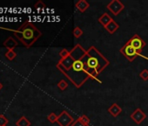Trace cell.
<instances>
[{"label":"cell","mask_w":148,"mask_h":126,"mask_svg":"<svg viewBox=\"0 0 148 126\" xmlns=\"http://www.w3.org/2000/svg\"><path fill=\"white\" fill-rule=\"evenodd\" d=\"M83 33H84V32H83V30H82L79 26L75 27V28L73 29V31H72V34H73V36L75 37V38H77V39L80 38V37L83 35Z\"/></svg>","instance_id":"15"},{"label":"cell","mask_w":148,"mask_h":126,"mask_svg":"<svg viewBox=\"0 0 148 126\" xmlns=\"http://www.w3.org/2000/svg\"><path fill=\"white\" fill-rule=\"evenodd\" d=\"M34 7L37 9V10H44L46 6H45V5L42 2V1H38V2H37L36 4H35V6H34Z\"/></svg>","instance_id":"23"},{"label":"cell","mask_w":148,"mask_h":126,"mask_svg":"<svg viewBox=\"0 0 148 126\" xmlns=\"http://www.w3.org/2000/svg\"><path fill=\"white\" fill-rule=\"evenodd\" d=\"M3 45H4V46L6 47L8 50H13V49L18 45V42L16 39H14L12 37H8V38L5 40V42L3 43Z\"/></svg>","instance_id":"10"},{"label":"cell","mask_w":148,"mask_h":126,"mask_svg":"<svg viewBox=\"0 0 148 126\" xmlns=\"http://www.w3.org/2000/svg\"><path fill=\"white\" fill-rule=\"evenodd\" d=\"M5 126H6V125H5Z\"/></svg>","instance_id":"26"},{"label":"cell","mask_w":148,"mask_h":126,"mask_svg":"<svg viewBox=\"0 0 148 126\" xmlns=\"http://www.w3.org/2000/svg\"><path fill=\"white\" fill-rule=\"evenodd\" d=\"M131 119L134 121L137 124H140L145 118H146V114L139 108H137L130 116Z\"/></svg>","instance_id":"8"},{"label":"cell","mask_w":148,"mask_h":126,"mask_svg":"<svg viewBox=\"0 0 148 126\" xmlns=\"http://www.w3.org/2000/svg\"><path fill=\"white\" fill-rule=\"evenodd\" d=\"M70 53H71V51H69V50H67V49H65V48L62 49V50L59 52L60 60H64V59H66V58L70 55Z\"/></svg>","instance_id":"18"},{"label":"cell","mask_w":148,"mask_h":126,"mask_svg":"<svg viewBox=\"0 0 148 126\" xmlns=\"http://www.w3.org/2000/svg\"><path fill=\"white\" fill-rule=\"evenodd\" d=\"M106 30L110 33V34H113L119 28V24L115 21V20H112L106 27Z\"/></svg>","instance_id":"13"},{"label":"cell","mask_w":148,"mask_h":126,"mask_svg":"<svg viewBox=\"0 0 148 126\" xmlns=\"http://www.w3.org/2000/svg\"><path fill=\"white\" fill-rule=\"evenodd\" d=\"M112 20V18L108 14V13H103L99 18V19H98V21H99V24H101L104 27H106L111 21Z\"/></svg>","instance_id":"12"},{"label":"cell","mask_w":148,"mask_h":126,"mask_svg":"<svg viewBox=\"0 0 148 126\" xmlns=\"http://www.w3.org/2000/svg\"><path fill=\"white\" fill-rule=\"evenodd\" d=\"M75 6L80 12H85L90 7V5L86 0H79L76 3Z\"/></svg>","instance_id":"11"},{"label":"cell","mask_w":148,"mask_h":126,"mask_svg":"<svg viewBox=\"0 0 148 126\" xmlns=\"http://www.w3.org/2000/svg\"><path fill=\"white\" fill-rule=\"evenodd\" d=\"M5 57L9 60H13L16 56H17V53L14 52V50H8L6 53H5Z\"/></svg>","instance_id":"17"},{"label":"cell","mask_w":148,"mask_h":126,"mask_svg":"<svg viewBox=\"0 0 148 126\" xmlns=\"http://www.w3.org/2000/svg\"><path fill=\"white\" fill-rule=\"evenodd\" d=\"M139 77L143 80V81H145V82H146V81H148V70L147 69H143L140 73H139Z\"/></svg>","instance_id":"21"},{"label":"cell","mask_w":148,"mask_h":126,"mask_svg":"<svg viewBox=\"0 0 148 126\" xmlns=\"http://www.w3.org/2000/svg\"><path fill=\"white\" fill-rule=\"evenodd\" d=\"M16 125L17 126H31V122L25 116H21L16 122Z\"/></svg>","instance_id":"14"},{"label":"cell","mask_w":148,"mask_h":126,"mask_svg":"<svg viewBox=\"0 0 148 126\" xmlns=\"http://www.w3.org/2000/svg\"><path fill=\"white\" fill-rule=\"evenodd\" d=\"M73 122H74V118L66 110L62 111L58 116L57 123L59 126H71Z\"/></svg>","instance_id":"5"},{"label":"cell","mask_w":148,"mask_h":126,"mask_svg":"<svg viewBox=\"0 0 148 126\" xmlns=\"http://www.w3.org/2000/svg\"><path fill=\"white\" fill-rule=\"evenodd\" d=\"M8 123V119L5 115H0V126H5Z\"/></svg>","instance_id":"22"},{"label":"cell","mask_w":148,"mask_h":126,"mask_svg":"<svg viewBox=\"0 0 148 126\" xmlns=\"http://www.w3.org/2000/svg\"><path fill=\"white\" fill-rule=\"evenodd\" d=\"M86 51L78 44L71 51L70 55L64 60H59L56 66L77 88H80L89 79L86 67Z\"/></svg>","instance_id":"1"},{"label":"cell","mask_w":148,"mask_h":126,"mask_svg":"<svg viewBox=\"0 0 148 126\" xmlns=\"http://www.w3.org/2000/svg\"><path fill=\"white\" fill-rule=\"evenodd\" d=\"M119 52L129 60V61H133L138 55H141L140 53H138L135 48H133L132 46H130L129 44L125 43L121 49L119 50Z\"/></svg>","instance_id":"4"},{"label":"cell","mask_w":148,"mask_h":126,"mask_svg":"<svg viewBox=\"0 0 148 126\" xmlns=\"http://www.w3.org/2000/svg\"><path fill=\"white\" fill-rule=\"evenodd\" d=\"M2 88H3V84H2L1 82H0V89H1Z\"/></svg>","instance_id":"25"},{"label":"cell","mask_w":148,"mask_h":126,"mask_svg":"<svg viewBox=\"0 0 148 126\" xmlns=\"http://www.w3.org/2000/svg\"><path fill=\"white\" fill-rule=\"evenodd\" d=\"M58 88L61 90V91H64L67 88H68V82L64 80H60L58 83Z\"/></svg>","instance_id":"16"},{"label":"cell","mask_w":148,"mask_h":126,"mask_svg":"<svg viewBox=\"0 0 148 126\" xmlns=\"http://www.w3.org/2000/svg\"><path fill=\"white\" fill-rule=\"evenodd\" d=\"M47 119L49 120V122H50V123H56V122H57L58 116H57L54 112H51V113H50V114L47 116Z\"/></svg>","instance_id":"19"},{"label":"cell","mask_w":148,"mask_h":126,"mask_svg":"<svg viewBox=\"0 0 148 126\" xmlns=\"http://www.w3.org/2000/svg\"><path fill=\"white\" fill-rule=\"evenodd\" d=\"M127 44H129L130 46H132L133 48H135L138 53H142L143 48L145 46V42L138 35V34H134L127 42Z\"/></svg>","instance_id":"6"},{"label":"cell","mask_w":148,"mask_h":126,"mask_svg":"<svg viewBox=\"0 0 148 126\" xmlns=\"http://www.w3.org/2000/svg\"><path fill=\"white\" fill-rule=\"evenodd\" d=\"M79 119L84 124H86V126H90V119H89V117H88L87 116H86V115H81V116L79 117Z\"/></svg>","instance_id":"20"},{"label":"cell","mask_w":148,"mask_h":126,"mask_svg":"<svg viewBox=\"0 0 148 126\" xmlns=\"http://www.w3.org/2000/svg\"><path fill=\"white\" fill-rule=\"evenodd\" d=\"M106 8L114 15L118 16L124 9L125 6L119 1V0H112L111 2H109L106 6Z\"/></svg>","instance_id":"7"},{"label":"cell","mask_w":148,"mask_h":126,"mask_svg":"<svg viewBox=\"0 0 148 126\" xmlns=\"http://www.w3.org/2000/svg\"><path fill=\"white\" fill-rule=\"evenodd\" d=\"M71 126H86V125L84 124V123L78 118V119H76L75 121L73 122V123L71 124Z\"/></svg>","instance_id":"24"},{"label":"cell","mask_w":148,"mask_h":126,"mask_svg":"<svg viewBox=\"0 0 148 126\" xmlns=\"http://www.w3.org/2000/svg\"><path fill=\"white\" fill-rule=\"evenodd\" d=\"M0 29L12 31L15 37L27 48L31 47L41 36L42 33L32 23L29 21H25L19 28L16 30H12L8 28L0 27Z\"/></svg>","instance_id":"3"},{"label":"cell","mask_w":148,"mask_h":126,"mask_svg":"<svg viewBox=\"0 0 148 126\" xmlns=\"http://www.w3.org/2000/svg\"><path fill=\"white\" fill-rule=\"evenodd\" d=\"M107 111H108L109 114H110L111 116H112L113 117H117V116L122 112V109H121V107H120L118 103L114 102V103H112V104L108 108Z\"/></svg>","instance_id":"9"},{"label":"cell","mask_w":148,"mask_h":126,"mask_svg":"<svg viewBox=\"0 0 148 126\" xmlns=\"http://www.w3.org/2000/svg\"><path fill=\"white\" fill-rule=\"evenodd\" d=\"M109 60L95 47L91 46L86 53V67L89 78L98 80L97 76L109 66Z\"/></svg>","instance_id":"2"}]
</instances>
